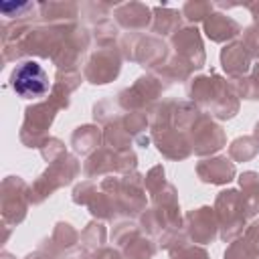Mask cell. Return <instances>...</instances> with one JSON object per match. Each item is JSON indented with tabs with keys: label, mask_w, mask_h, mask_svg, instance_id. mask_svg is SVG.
Listing matches in <instances>:
<instances>
[{
	"label": "cell",
	"mask_w": 259,
	"mask_h": 259,
	"mask_svg": "<svg viewBox=\"0 0 259 259\" xmlns=\"http://www.w3.org/2000/svg\"><path fill=\"white\" fill-rule=\"evenodd\" d=\"M186 95L202 111L214 119H231L239 113V97L231 85V79L210 71L208 75H192L186 81Z\"/></svg>",
	"instance_id": "obj_1"
},
{
	"label": "cell",
	"mask_w": 259,
	"mask_h": 259,
	"mask_svg": "<svg viewBox=\"0 0 259 259\" xmlns=\"http://www.w3.org/2000/svg\"><path fill=\"white\" fill-rule=\"evenodd\" d=\"M99 184L109 190V194L115 200L117 217L123 219H138L146 208H148V192L144 184V174L130 172L123 176L111 174L99 180Z\"/></svg>",
	"instance_id": "obj_2"
},
{
	"label": "cell",
	"mask_w": 259,
	"mask_h": 259,
	"mask_svg": "<svg viewBox=\"0 0 259 259\" xmlns=\"http://www.w3.org/2000/svg\"><path fill=\"white\" fill-rule=\"evenodd\" d=\"M214 214L219 221V237L225 243H231L233 239L241 237L247 229L249 221L255 217V212L245 202L243 194L237 188L221 190L214 198Z\"/></svg>",
	"instance_id": "obj_3"
},
{
	"label": "cell",
	"mask_w": 259,
	"mask_h": 259,
	"mask_svg": "<svg viewBox=\"0 0 259 259\" xmlns=\"http://www.w3.org/2000/svg\"><path fill=\"white\" fill-rule=\"evenodd\" d=\"M117 49L123 61H134L140 67L154 71L166 63L170 57V47L164 38L156 34H142V32H123L117 40Z\"/></svg>",
	"instance_id": "obj_4"
},
{
	"label": "cell",
	"mask_w": 259,
	"mask_h": 259,
	"mask_svg": "<svg viewBox=\"0 0 259 259\" xmlns=\"http://www.w3.org/2000/svg\"><path fill=\"white\" fill-rule=\"evenodd\" d=\"M81 172V164L75 154L65 152L61 158L49 162L47 170L38 174V178L30 184V204L45 202L59 188L71 184Z\"/></svg>",
	"instance_id": "obj_5"
},
{
	"label": "cell",
	"mask_w": 259,
	"mask_h": 259,
	"mask_svg": "<svg viewBox=\"0 0 259 259\" xmlns=\"http://www.w3.org/2000/svg\"><path fill=\"white\" fill-rule=\"evenodd\" d=\"M170 87L166 79H162L158 73L148 71L140 75L130 87L121 89L117 93V105L123 111H144L150 113V109L162 99V93Z\"/></svg>",
	"instance_id": "obj_6"
},
{
	"label": "cell",
	"mask_w": 259,
	"mask_h": 259,
	"mask_svg": "<svg viewBox=\"0 0 259 259\" xmlns=\"http://www.w3.org/2000/svg\"><path fill=\"white\" fill-rule=\"evenodd\" d=\"M138 168V156L136 152L130 150H113L109 146H101L93 154H89L83 162V174L89 180L95 178H105L111 174L123 176L130 172H136Z\"/></svg>",
	"instance_id": "obj_7"
},
{
	"label": "cell",
	"mask_w": 259,
	"mask_h": 259,
	"mask_svg": "<svg viewBox=\"0 0 259 259\" xmlns=\"http://www.w3.org/2000/svg\"><path fill=\"white\" fill-rule=\"evenodd\" d=\"M57 111H61V107L51 97L28 105L24 109V119H22L20 134H18L20 142L26 148H38L40 150L42 144L51 138L49 127L53 125V121L57 117Z\"/></svg>",
	"instance_id": "obj_8"
},
{
	"label": "cell",
	"mask_w": 259,
	"mask_h": 259,
	"mask_svg": "<svg viewBox=\"0 0 259 259\" xmlns=\"http://www.w3.org/2000/svg\"><path fill=\"white\" fill-rule=\"evenodd\" d=\"M30 204V184L20 176H6L0 186L2 223L16 227L26 219Z\"/></svg>",
	"instance_id": "obj_9"
},
{
	"label": "cell",
	"mask_w": 259,
	"mask_h": 259,
	"mask_svg": "<svg viewBox=\"0 0 259 259\" xmlns=\"http://www.w3.org/2000/svg\"><path fill=\"white\" fill-rule=\"evenodd\" d=\"M12 91L22 97V99H38L51 93V83H49V75L42 69V65H38L32 59H24L18 61L16 67L10 73L8 79Z\"/></svg>",
	"instance_id": "obj_10"
},
{
	"label": "cell",
	"mask_w": 259,
	"mask_h": 259,
	"mask_svg": "<svg viewBox=\"0 0 259 259\" xmlns=\"http://www.w3.org/2000/svg\"><path fill=\"white\" fill-rule=\"evenodd\" d=\"M111 243L119 249L123 259H152L158 251V243L132 221H123L113 227Z\"/></svg>",
	"instance_id": "obj_11"
},
{
	"label": "cell",
	"mask_w": 259,
	"mask_h": 259,
	"mask_svg": "<svg viewBox=\"0 0 259 259\" xmlns=\"http://www.w3.org/2000/svg\"><path fill=\"white\" fill-rule=\"evenodd\" d=\"M75 204L85 206L93 219L97 221H113L117 219V208H115V200L109 194V190H105L97 180H81L71 194Z\"/></svg>",
	"instance_id": "obj_12"
},
{
	"label": "cell",
	"mask_w": 259,
	"mask_h": 259,
	"mask_svg": "<svg viewBox=\"0 0 259 259\" xmlns=\"http://www.w3.org/2000/svg\"><path fill=\"white\" fill-rule=\"evenodd\" d=\"M188 142H190L192 154L206 158L227 146V136H225V130L214 121V117L202 111L188 130Z\"/></svg>",
	"instance_id": "obj_13"
},
{
	"label": "cell",
	"mask_w": 259,
	"mask_h": 259,
	"mask_svg": "<svg viewBox=\"0 0 259 259\" xmlns=\"http://www.w3.org/2000/svg\"><path fill=\"white\" fill-rule=\"evenodd\" d=\"M121 63L123 57L117 49V45L113 47H97L89 59L85 61L83 67V79L89 81L91 85H105L117 79L119 71H121Z\"/></svg>",
	"instance_id": "obj_14"
},
{
	"label": "cell",
	"mask_w": 259,
	"mask_h": 259,
	"mask_svg": "<svg viewBox=\"0 0 259 259\" xmlns=\"http://www.w3.org/2000/svg\"><path fill=\"white\" fill-rule=\"evenodd\" d=\"M93 42L91 30L85 26H71L67 30V34L63 36L55 57L51 59L53 65L57 67V71H69V69H77V65L85 59L89 47Z\"/></svg>",
	"instance_id": "obj_15"
},
{
	"label": "cell",
	"mask_w": 259,
	"mask_h": 259,
	"mask_svg": "<svg viewBox=\"0 0 259 259\" xmlns=\"http://www.w3.org/2000/svg\"><path fill=\"white\" fill-rule=\"evenodd\" d=\"M170 55L186 63L192 71H198L206 63L204 45L194 24H184L170 36Z\"/></svg>",
	"instance_id": "obj_16"
},
{
	"label": "cell",
	"mask_w": 259,
	"mask_h": 259,
	"mask_svg": "<svg viewBox=\"0 0 259 259\" xmlns=\"http://www.w3.org/2000/svg\"><path fill=\"white\" fill-rule=\"evenodd\" d=\"M184 233L196 245L212 243L219 237V221L212 206H198L184 214Z\"/></svg>",
	"instance_id": "obj_17"
},
{
	"label": "cell",
	"mask_w": 259,
	"mask_h": 259,
	"mask_svg": "<svg viewBox=\"0 0 259 259\" xmlns=\"http://www.w3.org/2000/svg\"><path fill=\"white\" fill-rule=\"evenodd\" d=\"M150 138H152L156 150L168 160L180 162V160H186L192 154V148H190V142H188V134L176 130L172 123L166 125V127H160V130H152Z\"/></svg>",
	"instance_id": "obj_18"
},
{
	"label": "cell",
	"mask_w": 259,
	"mask_h": 259,
	"mask_svg": "<svg viewBox=\"0 0 259 259\" xmlns=\"http://www.w3.org/2000/svg\"><path fill=\"white\" fill-rule=\"evenodd\" d=\"M113 20L125 32H142L152 26V8L144 2H121L113 8Z\"/></svg>",
	"instance_id": "obj_19"
},
{
	"label": "cell",
	"mask_w": 259,
	"mask_h": 259,
	"mask_svg": "<svg viewBox=\"0 0 259 259\" xmlns=\"http://www.w3.org/2000/svg\"><path fill=\"white\" fill-rule=\"evenodd\" d=\"M196 176L204 184L223 186L235 180L237 168H235V162L227 156H210V158H202L200 162H196Z\"/></svg>",
	"instance_id": "obj_20"
},
{
	"label": "cell",
	"mask_w": 259,
	"mask_h": 259,
	"mask_svg": "<svg viewBox=\"0 0 259 259\" xmlns=\"http://www.w3.org/2000/svg\"><path fill=\"white\" fill-rule=\"evenodd\" d=\"M81 245V233L71 225V223H65V221H59L51 233L49 239H42L40 241V249L49 251L55 259H61L65 253H69L71 249L79 247Z\"/></svg>",
	"instance_id": "obj_21"
},
{
	"label": "cell",
	"mask_w": 259,
	"mask_h": 259,
	"mask_svg": "<svg viewBox=\"0 0 259 259\" xmlns=\"http://www.w3.org/2000/svg\"><path fill=\"white\" fill-rule=\"evenodd\" d=\"M251 55L247 53L241 40H231L221 49V67L229 75V79L245 77L251 73Z\"/></svg>",
	"instance_id": "obj_22"
},
{
	"label": "cell",
	"mask_w": 259,
	"mask_h": 259,
	"mask_svg": "<svg viewBox=\"0 0 259 259\" xmlns=\"http://www.w3.org/2000/svg\"><path fill=\"white\" fill-rule=\"evenodd\" d=\"M202 30L204 34L212 40V42H231L237 40V36L241 34V24L231 18L229 14L223 12H212L204 22H202Z\"/></svg>",
	"instance_id": "obj_23"
},
{
	"label": "cell",
	"mask_w": 259,
	"mask_h": 259,
	"mask_svg": "<svg viewBox=\"0 0 259 259\" xmlns=\"http://www.w3.org/2000/svg\"><path fill=\"white\" fill-rule=\"evenodd\" d=\"M79 4L75 2H38V20L42 24H77Z\"/></svg>",
	"instance_id": "obj_24"
},
{
	"label": "cell",
	"mask_w": 259,
	"mask_h": 259,
	"mask_svg": "<svg viewBox=\"0 0 259 259\" xmlns=\"http://www.w3.org/2000/svg\"><path fill=\"white\" fill-rule=\"evenodd\" d=\"M81 81H83V77H81L79 69L57 71L49 97H51L61 109H67L69 103H71V95L81 87Z\"/></svg>",
	"instance_id": "obj_25"
},
{
	"label": "cell",
	"mask_w": 259,
	"mask_h": 259,
	"mask_svg": "<svg viewBox=\"0 0 259 259\" xmlns=\"http://www.w3.org/2000/svg\"><path fill=\"white\" fill-rule=\"evenodd\" d=\"M182 12L180 10H174L170 8L168 4H162V6H154L152 8V34L160 36V38H170L178 28L184 26L182 22Z\"/></svg>",
	"instance_id": "obj_26"
},
{
	"label": "cell",
	"mask_w": 259,
	"mask_h": 259,
	"mask_svg": "<svg viewBox=\"0 0 259 259\" xmlns=\"http://www.w3.org/2000/svg\"><path fill=\"white\" fill-rule=\"evenodd\" d=\"M101 144H103V130L97 123H83V125L75 127L73 134H71L73 152L81 154L85 158L89 154H93L95 150H99Z\"/></svg>",
	"instance_id": "obj_27"
},
{
	"label": "cell",
	"mask_w": 259,
	"mask_h": 259,
	"mask_svg": "<svg viewBox=\"0 0 259 259\" xmlns=\"http://www.w3.org/2000/svg\"><path fill=\"white\" fill-rule=\"evenodd\" d=\"M123 113L119 117H115L113 121H109L107 125H103V144L113 148V150H130L132 148V136L127 134L125 125H123Z\"/></svg>",
	"instance_id": "obj_28"
},
{
	"label": "cell",
	"mask_w": 259,
	"mask_h": 259,
	"mask_svg": "<svg viewBox=\"0 0 259 259\" xmlns=\"http://www.w3.org/2000/svg\"><path fill=\"white\" fill-rule=\"evenodd\" d=\"M2 20L8 22H34V16H38V4L36 2H2L0 4Z\"/></svg>",
	"instance_id": "obj_29"
},
{
	"label": "cell",
	"mask_w": 259,
	"mask_h": 259,
	"mask_svg": "<svg viewBox=\"0 0 259 259\" xmlns=\"http://www.w3.org/2000/svg\"><path fill=\"white\" fill-rule=\"evenodd\" d=\"M170 259H208V253L202 245H196L188 239L186 233H182L170 247H168Z\"/></svg>",
	"instance_id": "obj_30"
},
{
	"label": "cell",
	"mask_w": 259,
	"mask_h": 259,
	"mask_svg": "<svg viewBox=\"0 0 259 259\" xmlns=\"http://www.w3.org/2000/svg\"><path fill=\"white\" fill-rule=\"evenodd\" d=\"M231 85L239 99H249V101L259 99V61L253 65L249 75L231 79Z\"/></svg>",
	"instance_id": "obj_31"
},
{
	"label": "cell",
	"mask_w": 259,
	"mask_h": 259,
	"mask_svg": "<svg viewBox=\"0 0 259 259\" xmlns=\"http://www.w3.org/2000/svg\"><path fill=\"white\" fill-rule=\"evenodd\" d=\"M105 241H107V229H105L103 221L93 219V221H89V223L85 225V229L81 231V245H83L89 253H93V251L105 247Z\"/></svg>",
	"instance_id": "obj_32"
},
{
	"label": "cell",
	"mask_w": 259,
	"mask_h": 259,
	"mask_svg": "<svg viewBox=\"0 0 259 259\" xmlns=\"http://www.w3.org/2000/svg\"><path fill=\"white\" fill-rule=\"evenodd\" d=\"M259 154V144L253 136H239L229 144V158L233 162H249Z\"/></svg>",
	"instance_id": "obj_33"
},
{
	"label": "cell",
	"mask_w": 259,
	"mask_h": 259,
	"mask_svg": "<svg viewBox=\"0 0 259 259\" xmlns=\"http://www.w3.org/2000/svg\"><path fill=\"white\" fill-rule=\"evenodd\" d=\"M239 186H241V194L245 198V202L249 204V208L259 214V174L253 170H245L243 174H239Z\"/></svg>",
	"instance_id": "obj_34"
},
{
	"label": "cell",
	"mask_w": 259,
	"mask_h": 259,
	"mask_svg": "<svg viewBox=\"0 0 259 259\" xmlns=\"http://www.w3.org/2000/svg\"><path fill=\"white\" fill-rule=\"evenodd\" d=\"M119 30L121 28L115 24V20L107 18V20H101L99 24H95L91 28V36H93V42L97 47H113V45H117V40L121 36Z\"/></svg>",
	"instance_id": "obj_35"
},
{
	"label": "cell",
	"mask_w": 259,
	"mask_h": 259,
	"mask_svg": "<svg viewBox=\"0 0 259 259\" xmlns=\"http://www.w3.org/2000/svg\"><path fill=\"white\" fill-rule=\"evenodd\" d=\"M223 259H259V247L249 237H237L225 249Z\"/></svg>",
	"instance_id": "obj_36"
},
{
	"label": "cell",
	"mask_w": 259,
	"mask_h": 259,
	"mask_svg": "<svg viewBox=\"0 0 259 259\" xmlns=\"http://www.w3.org/2000/svg\"><path fill=\"white\" fill-rule=\"evenodd\" d=\"M214 4L208 2V0H188L182 4L180 12H182V18L186 20V24H196V22H204L214 10Z\"/></svg>",
	"instance_id": "obj_37"
},
{
	"label": "cell",
	"mask_w": 259,
	"mask_h": 259,
	"mask_svg": "<svg viewBox=\"0 0 259 259\" xmlns=\"http://www.w3.org/2000/svg\"><path fill=\"white\" fill-rule=\"evenodd\" d=\"M115 4H107V2H83L79 6V16H83V20L91 26L99 24L101 20L109 18V12H113Z\"/></svg>",
	"instance_id": "obj_38"
},
{
	"label": "cell",
	"mask_w": 259,
	"mask_h": 259,
	"mask_svg": "<svg viewBox=\"0 0 259 259\" xmlns=\"http://www.w3.org/2000/svg\"><path fill=\"white\" fill-rule=\"evenodd\" d=\"M123 113V109L117 105V99H101L93 105V119L97 125H107L109 121H113L115 117H119Z\"/></svg>",
	"instance_id": "obj_39"
},
{
	"label": "cell",
	"mask_w": 259,
	"mask_h": 259,
	"mask_svg": "<svg viewBox=\"0 0 259 259\" xmlns=\"http://www.w3.org/2000/svg\"><path fill=\"white\" fill-rule=\"evenodd\" d=\"M239 40L245 45V49L251 55V59H257L259 61V24L253 22V24L245 26L241 30V38Z\"/></svg>",
	"instance_id": "obj_40"
},
{
	"label": "cell",
	"mask_w": 259,
	"mask_h": 259,
	"mask_svg": "<svg viewBox=\"0 0 259 259\" xmlns=\"http://www.w3.org/2000/svg\"><path fill=\"white\" fill-rule=\"evenodd\" d=\"M65 152H67V148H65V144H63L59 138H49V140L42 144V148H40V156H42L47 162H53V160L61 158Z\"/></svg>",
	"instance_id": "obj_41"
},
{
	"label": "cell",
	"mask_w": 259,
	"mask_h": 259,
	"mask_svg": "<svg viewBox=\"0 0 259 259\" xmlns=\"http://www.w3.org/2000/svg\"><path fill=\"white\" fill-rule=\"evenodd\" d=\"M91 259H123V255L119 253L117 247H107V245H105V247L93 251V253H91Z\"/></svg>",
	"instance_id": "obj_42"
},
{
	"label": "cell",
	"mask_w": 259,
	"mask_h": 259,
	"mask_svg": "<svg viewBox=\"0 0 259 259\" xmlns=\"http://www.w3.org/2000/svg\"><path fill=\"white\" fill-rule=\"evenodd\" d=\"M245 237H249V239L259 247V219H255V221H251V223L247 225V229H245Z\"/></svg>",
	"instance_id": "obj_43"
},
{
	"label": "cell",
	"mask_w": 259,
	"mask_h": 259,
	"mask_svg": "<svg viewBox=\"0 0 259 259\" xmlns=\"http://www.w3.org/2000/svg\"><path fill=\"white\" fill-rule=\"evenodd\" d=\"M243 8H247L253 16V22L259 24V0L257 2H243Z\"/></svg>",
	"instance_id": "obj_44"
},
{
	"label": "cell",
	"mask_w": 259,
	"mask_h": 259,
	"mask_svg": "<svg viewBox=\"0 0 259 259\" xmlns=\"http://www.w3.org/2000/svg\"><path fill=\"white\" fill-rule=\"evenodd\" d=\"M24 259H55V257H53V255H51L49 251H45V249H40V247H38L36 251L28 253V255H26Z\"/></svg>",
	"instance_id": "obj_45"
},
{
	"label": "cell",
	"mask_w": 259,
	"mask_h": 259,
	"mask_svg": "<svg viewBox=\"0 0 259 259\" xmlns=\"http://www.w3.org/2000/svg\"><path fill=\"white\" fill-rule=\"evenodd\" d=\"M253 138L257 140V144H259V121L255 123V127H253Z\"/></svg>",
	"instance_id": "obj_46"
},
{
	"label": "cell",
	"mask_w": 259,
	"mask_h": 259,
	"mask_svg": "<svg viewBox=\"0 0 259 259\" xmlns=\"http://www.w3.org/2000/svg\"><path fill=\"white\" fill-rule=\"evenodd\" d=\"M0 259H14V255H10L8 251H2V255H0Z\"/></svg>",
	"instance_id": "obj_47"
}]
</instances>
